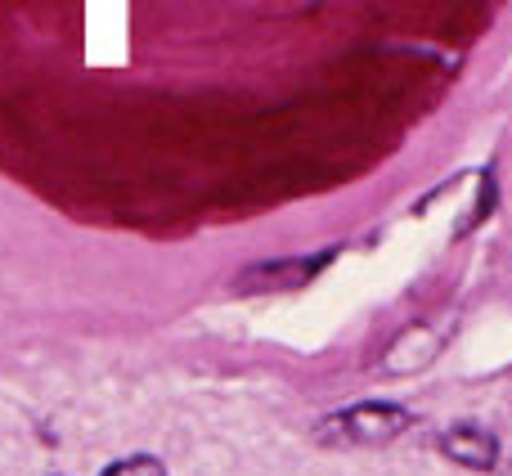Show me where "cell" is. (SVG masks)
<instances>
[{
    "mask_svg": "<svg viewBox=\"0 0 512 476\" xmlns=\"http://www.w3.org/2000/svg\"><path fill=\"white\" fill-rule=\"evenodd\" d=\"M337 256V247H328V252L319 256H288V261H256L248 270L234 279V292H292V288H306L315 274H324V265Z\"/></svg>",
    "mask_w": 512,
    "mask_h": 476,
    "instance_id": "7a4b0ae2",
    "label": "cell"
},
{
    "mask_svg": "<svg viewBox=\"0 0 512 476\" xmlns=\"http://www.w3.org/2000/svg\"><path fill=\"white\" fill-rule=\"evenodd\" d=\"M436 450L450 463L468 472H495L499 468V436L481 423H454L436 436Z\"/></svg>",
    "mask_w": 512,
    "mask_h": 476,
    "instance_id": "3957f363",
    "label": "cell"
},
{
    "mask_svg": "<svg viewBox=\"0 0 512 476\" xmlns=\"http://www.w3.org/2000/svg\"><path fill=\"white\" fill-rule=\"evenodd\" d=\"M508 476H512V472H508Z\"/></svg>",
    "mask_w": 512,
    "mask_h": 476,
    "instance_id": "8992f818",
    "label": "cell"
},
{
    "mask_svg": "<svg viewBox=\"0 0 512 476\" xmlns=\"http://www.w3.org/2000/svg\"><path fill=\"white\" fill-rule=\"evenodd\" d=\"M418 337H423V328H405V333L396 337V346L387 351V369L391 373H418L423 364H432V355L441 351V337H427L423 346H418Z\"/></svg>",
    "mask_w": 512,
    "mask_h": 476,
    "instance_id": "277c9868",
    "label": "cell"
},
{
    "mask_svg": "<svg viewBox=\"0 0 512 476\" xmlns=\"http://www.w3.org/2000/svg\"><path fill=\"white\" fill-rule=\"evenodd\" d=\"M418 423L414 409L396 400H355L315 423V445L324 450H387Z\"/></svg>",
    "mask_w": 512,
    "mask_h": 476,
    "instance_id": "6da1fadb",
    "label": "cell"
},
{
    "mask_svg": "<svg viewBox=\"0 0 512 476\" xmlns=\"http://www.w3.org/2000/svg\"><path fill=\"white\" fill-rule=\"evenodd\" d=\"M99 476H167V468H162L153 454H131V459H117L108 463Z\"/></svg>",
    "mask_w": 512,
    "mask_h": 476,
    "instance_id": "5b68a950",
    "label": "cell"
}]
</instances>
